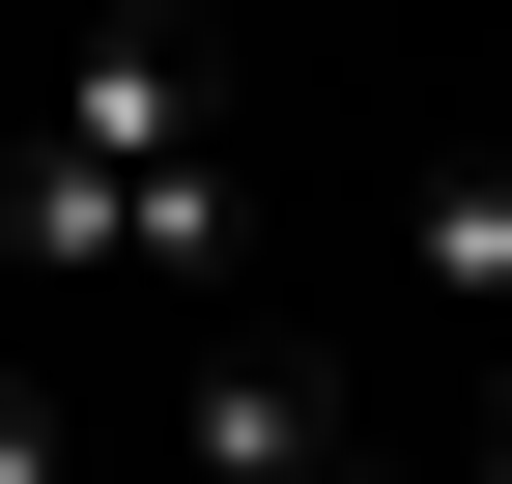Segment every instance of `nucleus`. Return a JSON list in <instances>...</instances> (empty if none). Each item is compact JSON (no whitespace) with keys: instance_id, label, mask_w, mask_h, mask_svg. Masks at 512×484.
Masks as SVG:
<instances>
[{"instance_id":"nucleus-1","label":"nucleus","mask_w":512,"mask_h":484,"mask_svg":"<svg viewBox=\"0 0 512 484\" xmlns=\"http://www.w3.org/2000/svg\"><path fill=\"white\" fill-rule=\"evenodd\" d=\"M0 257H29V285H228V57L200 29H86L29 86Z\"/></svg>"},{"instance_id":"nucleus-2","label":"nucleus","mask_w":512,"mask_h":484,"mask_svg":"<svg viewBox=\"0 0 512 484\" xmlns=\"http://www.w3.org/2000/svg\"><path fill=\"white\" fill-rule=\"evenodd\" d=\"M171 484H399V456H370L342 399L285 371V342H200V399H171Z\"/></svg>"},{"instance_id":"nucleus-3","label":"nucleus","mask_w":512,"mask_h":484,"mask_svg":"<svg viewBox=\"0 0 512 484\" xmlns=\"http://www.w3.org/2000/svg\"><path fill=\"white\" fill-rule=\"evenodd\" d=\"M399 285L512 342V143H427V171H399Z\"/></svg>"},{"instance_id":"nucleus-4","label":"nucleus","mask_w":512,"mask_h":484,"mask_svg":"<svg viewBox=\"0 0 512 484\" xmlns=\"http://www.w3.org/2000/svg\"><path fill=\"white\" fill-rule=\"evenodd\" d=\"M484 484H512V428H484Z\"/></svg>"}]
</instances>
